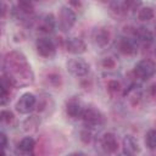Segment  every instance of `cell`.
Masks as SVG:
<instances>
[{
    "label": "cell",
    "instance_id": "1",
    "mask_svg": "<svg viewBox=\"0 0 156 156\" xmlns=\"http://www.w3.org/2000/svg\"><path fill=\"white\" fill-rule=\"evenodd\" d=\"M4 76H6L13 87H24L34 80V73L26 56L17 50L9 52L4 60Z\"/></svg>",
    "mask_w": 156,
    "mask_h": 156
},
{
    "label": "cell",
    "instance_id": "2",
    "mask_svg": "<svg viewBox=\"0 0 156 156\" xmlns=\"http://www.w3.org/2000/svg\"><path fill=\"white\" fill-rule=\"evenodd\" d=\"M133 73L135 74V77L143 80H147L156 74V62L151 58H143L139 62H136Z\"/></svg>",
    "mask_w": 156,
    "mask_h": 156
},
{
    "label": "cell",
    "instance_id": "3",
    "mask_svg": "<svg viewBox=\"0 0 156 156\" xmlns=\"http://www.w3.org/2000/svg\"><path fill=\"white\" fill-rule=\"evenodd\" d=\"M82 119L87 128H96L105 123V116L102 115V112L93 106L84 108Z\"/></svg>",
    "mask_w": 156,
    "mask_h": 156
},
{
    "label": "cell",
    "instance_id": "4",
    "mask_svg": "<svg viewBox=\"0 0 156 156\" xmlns=\"http://www.w3.org/2000/svg\"><path fill=\"white\" fill-rule=\"evenodd\" d=\"M76 20H77V16L73 9H71L69 6H62L60 9L58 17H57V24L62 32H68L74 26Z\"/></svg>",
    "mask_w": 156,
    "mask_h": 156
},
{
    "label": "cell",
    "instance_id": "5",
    "mask_svg": "<svg viewBox=\"0 0 156 156\" xmlns=\"http://www.w3.org/2000/svg\"><path fill=\"white\" fill-rule=\"evenodd\" d=\"M66 68L74 77H84L90 71L89 63L84 58H79V57L69 58L66 63Z\"/></svg>",
    "mask_w": 156,
    "mask_h": 156
},
{
    "label": "cell",
    "instance_id": "6",
    "mask_svg": "<svg viewBox=\"0 0 156 156\" xmlns=\"http://www.w3.org/2000/svg\"><path fill=\"white\" fill-rule=\"evenodd\" d=\"M37 52L44 58H52L56 55V45L48 37H40L35 41Z\"/></svg>",
    "mask_w": 156,
    "mask_h": 156
},
{
    "label": "cell",
    "instance_id": "7",
    "mask_svg": "<svg viewBox=\"0 0 156 156\" xmlns=\"http://www.w3.org/2000/svg\"><path fill=\"white\" fill-rule=\"evenodd\" d=\"M35 106H37L35 95L32 94V93H24L17 100V102L15 105V108L21 115H28L35 108Z\"/></svg>",
    "mask_w": 156,
    "mask_h": 156
},
{
    "label": "cell",
    "instance_id": "8",
    "mask_svg": "<svg viewBox=\"0 0 156 156\" xmlns=\"http://www.w3.org/2000/svg\"><path fill=\"white\" fill-rule=\"evenodd\" d=\"M116 46L118 51L126 56H133L138 52V44L134 39L129 37H122L116 43Z\"/></svg>",
    "mask_w": 156,
    "mask_h": 156
},
{
    "label": "cell",
    "instance_id": "9",
    "mask_svg": "<svg viewBox=\"0 0 156 156\" xmlns=\"http://www.w3.org/2000/svg\"><path fill=\"white\" fill-rule=\"evenodd\" d=\"M110 38H111L110 32L105 27H95L91 32V40L96 46L100 48L106 46L110 41Z\"/></svg>",
    "mask_w": 156,
    "mask_h": 156
},
{
    "label": "cell",
    "instance_id": "10",
    "mask_svg": "<svg viewBox=\"0 0 156 156\" xmlns=\"http://www.w3.org/2000/svg\"><path fill=\"white\" fill-rule=\"evenodd\" d=\"M123 154L126 156H138L140 154V146L136 139L132 135H126L122 140Z\"/></svg>",
    "mask_w": 156,
    "mask_h": 156
},
{
    "label": "cell",
    "instance_id": "11",
    "mask_svg": "<svg viewBox=\"0 0 156 156\" xmlns=\"http://www.w3.org/2000/svg\"><path fill=\"white\" fill-rule=\"evenodd\" d=\"M136 5H140V4L139 2H133V1H126V0H117V1L110 2L111 11L116 16H124L133 6H136Z\"/></svg>",
    "mask_w": 156,
    "mask_h": 156
},
{
    "label": "cell",
    "instance_id": "12",
    "mask_svg": "<svg viewBox=\"0 0 156 156\" xmlns=\"http://www.w3.org/2000/svg\"><path fill=\"white\" fill-rule=\"evenodd\" d=\"M101 147L107 154H113L118 149V141L113 133H105L100 139Z\"/></svg>",
    "mask_w": 156,
    "mask_h": 156
},
{
    "label": "cell",
    "instance_id": "13",
    "mask_svg": "<svg viewBox=\"0 0 156 156\" xmlns=\"http://www.w3.org/2000/svg\"><path fill=\"white\" fill-rule=\"evenodd\" d=\"M66 50L73 55H80V54L85 52L87 45L80 38L73 37V38H68L66 40Z\"/></svg>",
    "mask_w": 156,
    "mask_h": 156
},
{
    "label": "cell",
    "instance_id": "14",
    "mask_svg": "<svg viewBox=\"0 0 156 156\" xmlns=\"http://www.w3.org/2000/svg\"><path fill=\"white\" fill-rule=\"evenodd\" d=\"M84 106L78 99H71L66 104V112L71 118H82V115L84 112Z\"/></svg>",
    "mask_w": 156,
    "mask_h": 156
},
{
    "label": "cell",
    "instance_id": "15",
    "mask_svg": "<svg viewBox=\"0 0 156 156\" xmlns=\"http://www.w3.org/2000/svg\"><path fill=\"white\" fill-rule=\"evenodd\" d=\"M34 146H35V140L32 136H26L21 139V141L17 144V152L21 156H29L34 150Z\"/></svg>",
    "mask_w": 156,
    "mask_h": 156
},
{
    "label": "cell",
    "instance_id": "16",
    "mask_svg": "<svg viewBox=\"0 0 156 156\" xmlns=\"http://www.w3.org/2000/svg\"><path fill=\"white\" fill-rule=\"evenodd\" d=\"M56 23H57V21L55 18V16L52 13H48L41 18L38 29L43 33H51V32H54Z\"/></svg>",
    "mask_w": 156,
    "mask_h": 156
},
{
    "label": "cell",
    "instance_id": "17",
    "mask_svg": "<svg viewBox=\"0 0 156 156\" xmlns=\"http://www.w3.org/2000/svg\"><path fill=\"white\" fill-rule=\"evenodd\" d=\"M12 87H13V84L11 83V80L6 76L2 74V77H1V85H0V90H1V93H0V102H1L2 106L6 105V102L9 101V99H10V90H11Z\"/></svg>",
    "mask_w": 156,
    "mask_h": 156
},
{
    "label": "cell",
    "instance_id": "18",
    "mask_svg": "<svg viewBox=\"0 0 156 156\" xmlns=\"http://www.w3.org/2000/svg\"><path fill=\"white\" fill-rule=\"evenodd\" d=\"M134 37L138 38V40H140L144 44H151L154 41V33L144 26H140V27L135 28Z\"/></svg>",
    "mask_w": 156,
    "mask_h": 156
},
{
    "label": "cell",
    "instance_id": "19",
    "mask_svg": "<svg viewBox=\"0 0 156 156\" xmlns=\"http://www.w3.org/2000/svg\"><path fill=\"white\" fill-rule=\"evenodd\" d=\"M155 16V12H154V9L151 6H144V7H140L138 10V18L143 22H147V21H151Z\"/></svg>",
    "mask_w": 156,
    "mask_h": 156
},
{
    "label": "cell",
    "instance_id": "20",
    "mask_svg": "<svg viewBox=\"0 0 156 156\" xmlns=\"http://www.w3.org/2000/svg\"><path fill=\"white\" fill-rule=\"evenodd\" d=\"M145 144L149 149H156V129H150L145 134Z\"/></svg>",
    "mask_w": 156,
    "mask_h": 156
},
{
    "label": "cell",
    "instance_id": "21",
    "mask_svg": "<svg viewBox=\"0 0 156 156\" xmlns=\"http://www.w3.org/2000/svg\"><path fill=\"white\" fill-rule=\"evenodd\" d=\"M39 118L37 117V116H30L29 118H27L24 122H23V129L26 130V132H28V130H34L37 127H38V124H39Z\"/></svg>",
    "mask_w": 156,
    "mask_h": 156
},
{
    "label": "cell",
    "instance_id": "22",
    "mask_svg": "<svg viewBox=\"0 0 156 156\" xmlns=\"http://www.w3.org/2000/svg\"><path fill=\"white\" fill-rule=\"evenodd\" d=\"M107 91L111 94V95H118L121 91H122V85L118 80H110L107 83Z\"/></svg>",
    "mask_w": 156,
    "mask_h": 156
},
{
    "label": "cell",
    "instance_id": "23",
    "mask_svg": "<svg viewBox=\"0 0 156 156\" xmlns=\"http://www.w3.org/2000/svg\"><path fill=\"white\" fill-rule=\"evenodd\" d=\"M0 118H1V121H2L4 123L10 124V123L15 119V116H13V113H12L10 110H1V112H0Z\"/></svg>",
    "mask_w": 156,
    "mask_h": 156
},
{
    "label": "cell",
    "instance_id": "24",
    "mask_svg": "<svg viewBox=\"0 0 156 156\" xmlns=\"http://www.w3.org/2000/svg\"><path fill=\"white\" fill-rule=\"evenodd\" d=\"M101 66L105 68V69H113L116 67V61L112 58V57H105L102 58L101 61Z\"/></svg>",
    "mask_w": 156,
    "mask_h": 156
},
{
    "label": "cell",
    "instance_id": "25",
    "mask_svg": "<svg viewBox=\"0 0 156 156\" xmlns=\"http://www.w3.org/2000/svg\"><path fill=\"white\" fill-rule=\"evenodd\" d=\"M80 140H82L84 144L90 143V140H91V133H90L88 129L82 130V132H80Z\"/></svg>",
    "mask_w": 156,
    "mask_h": 156
},
{
    "label": "cell",
    "instance_id": "26",
    "mask_svg": "<svg viewBox=\"0 0 156 156\" xmlns=\"http://www.w3.org/2000/svg\"><path fill=\"white\" fill-rule=\"evenodd\" d=\"M48 79H49V82H50L51 84H54L55 87H57V85L61 84V77H60L58 74H50V76L48 77Z\"/></svg>",
    "mask_w": 156,
    "mask_h": 156
},
{
    "label": "cell",
    "instance_id": "27",
    "mask_svg": "<svg viewBox=\"0 0 156 156\" xmlns=\"http://www.w3.org/2000/svg\"><path fill=\"white\" fill-rule=\"evenodd\" d=\"M0 138H1V150H5L6 146H7V138H6L5 133H1Z\"/></svg>",
    "mask_w": 156,
    "mask_h": 156
},
{
    "label": "cell",
    "instance_id": "28",
    "mask_svg": "<svg viewBox=\"0 0 156 156\" xmlns=\"http://www.w3.org/2000/svg\"><path fill=\"white\" fill-rule=\"evenodd\" d=\"M150 93H151L152 96L156 95V84H152V85L150 87Z\"/></svg>",
    "mask_w": 156,
    "mask_h": 156
},
{
    "label": "cell",
    "instance_id": "29",
    "mask_svg": "<svg viewBox=\"0 0 156 156\" xmlns=\"http://www.w3.org/2000/svg\"><path fill=\"white\" fill-rule=\"evenodd\" d=\"M67 156H85L83 152H71V154H68Z\"/></svg>",
    "mask_w": 156,
    "mask_h": 156
},
{
    "label": "cell",
    "instance_id": "30",
    "mask_svg": "<svg viewBox=\"0 0 156 156\" xmlns=\"http://www.w3.org/2000/svg\"><path fill=\"white\" fill-rule=\"evenodd\" d=\"M1 156H6V152H5V150H2V151H1Z\"/></svg>",
    "mask_w": 156,
    "mask_h": 156
},
{
    "label": "cell",
    "instance_id": "31",
    "mask_svg": "<svg viewBox=\"0 0 156 156\" xmlns=\"http://www.w3.org/2000/svg\"><path fill=\"white\" fill-rule=\"evenodd\" d=\"M155 56H156V49H155Z\"/></svg>",
    "mask_w": 156,
    "mask_h": 156
},
{
    "label": "cell",
    "instance_id": "32",
    "mask_svg": "<svg viewBox=\"0 0 156 156\" xmlns=\"http://www.w3.org/2000/svg\"><path fill=\"white\" fill-rule=\"evenodd\" d=\"M155 33H156V30H155Z\"/></svg>",
    "mask_w": 156,
    "mask_h": 156
}]
</instances>
